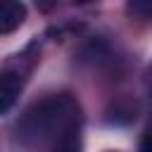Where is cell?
<instances>
[{"label":"cell","mask_w":152,"mask_h":152,"mask_svg":"<svg viewBox=\"0 0 152 152\" xmlns=\"http://www.w3.org/2000/svg\"><path fill=\"white\" fill-rule=\"evenodd\" d=\"M78 121L81 109L71 95H50L24 112L17 124V142L24 150H38L45 145L50 150L62 138L78 131Z\"/></svg>","instance_id":"1"},{"label":"cell","mask_w":152,"mask_h":152,"mask_svg":"<svg viewBox=\"0 0 152 152\" xmlns=\"http://www.w3.org/2000/svg\"><path fill=\"white\" fill-rule=\"evenodd\" d=\"M26 83V71L21 66H7L0 71V114L10 112L24 90Z\"/></svg>","instance_id":"2"},{"label":"cell","mask_w":152,"mask_h":152,"mask_svg":"<svg viewBox=\"0 0 152 152\" xmlns=\"http://www.w3.org/2000/svg\"><path fill=\"white\" fill-rule=\"evenodd\" d=\"M26 19L24 2H0V33H12Z\"/></svg>","instance_id":"3"},{"label":"cell","mask_w":152,"mask_h":152,"mask_svg":"<svg viewBox=\"0 0 152 152\" xmlns=\"http://www.w3.org/2000/svg\"><path fill=\"white\" fill-rule=\"evenodd\" d=\"M48 152H81V133L74 131L66 138H62L57 145H52Z\"/></svg>","instance_id":"4"},{"label":"cell","mask_w":152,"mask_h":152,"mask_svg":"<svg viewBox=\"0 0 152 152\" xmlns=\"http://www.w3.org/2000/svg\"><path fill=\"white\" fill-rule=\"evenodd\" d=\"M128 10L133 14H145V17H152V2H131Z\"/></svg>","instance_id":"5"},{"label":"cell","mask_w":152,"mask_h":152,"mask_svg":"<svg viewBox=\"0 0 152 152\" xmlns=\"http://www.w3.org/2000/svg\"><path fill=\"white\" fill-rule=\"evenodd\" d=\"M140 152H152V133H147L140 142Z\"/></svg>","instance_id":"6"}]
</instances>
